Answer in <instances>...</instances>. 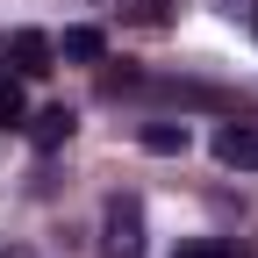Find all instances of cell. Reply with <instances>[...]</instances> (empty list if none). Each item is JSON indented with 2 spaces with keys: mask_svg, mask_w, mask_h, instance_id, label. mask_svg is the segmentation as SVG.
<instances>
[{
  "mask_svg": "<svg viewBox=\"0 0 258 258\" xmlns=\"http://www.w3.org/2000/svg\"><path fill=\"white\" fill-rule=\"evenodd\" d=\"M101 258H144V201L137 194H108L101 208Z\"/></svg>",
  "mask_w": 258,
  "mask_h": 258,
  "instance_id": "obj_1",
  "label": "cell"
},
{
  "mask_svg": "<svg viewBox=\"0 0 258 258\" xmlns=\"http://www.w3.org/2000/svg\"><path fill=\"white\" fill-rule=\"evenodd\" d=\"M8 64H15V79H50L57 43L43 36V29H15V36H8Z\"/></svg>",
  "mask_w": 258,
  "mask_h": 258,
  "instance_id": "obj_2",
  "label": "cell"
},
{
  "mask_svg": "<svg viewBox=\"0 0 258 258\" xmlns=\"http://www.w3.org/2000/svg\"><path fill=\"white\" fill-rule=\"evenodd\" d=\"M215 158L230 172H258V122H222L215 129Z\"/></svg>",
  "mask_w": 258,
  "mask_h": 258,
  "instance_id": "obj_3",
  "label": "cell"
},
{
  "mask_svg": "<svg viewBox=\"0 0 258 258\" xmlns=\"http://www.w3.org/2000/svg\"><path fill=\"white\" fill-rule=\"evenodd\" d=\"M72 129H79V115L64 108V101H50V108H43L36 122H29V144H36V151H57L64 137H72Z\"/></svg>",
  "mask_w": 258,
  "mask_h": 258,
  "instance_id": "obj_4",
  "label": "cell"
},
{
  "mask_svg": "<svg viewBox=\"0 0 258 258\" xmlns=\"http://www.w3.org/2000/svg\"><path fill=\"white\" fill-rule=\"evenodd\" d=\"M57 57H72V64H101V57H108V36H101V29H64Z\"/></svg>",
  "mask_w": 258,
  "mask_h": 258,
  "instance_id": "obj_5",
  "label": "cell"
},
{
  "mask_svg": "<svg viewBox=\"0 0 258 258\" xmlns=\"http://www.w3.org/2000/svg\"><path fill=\"white\" fill-rule=\"evenodd\" d=\"M144 151L179 158V151H186V122H151V129H144Z\"/></svg>",
  "mask_w": 258,
  "mask_h": 258,
  "instance_id": "obj_6",
  "label": "cell"
},
{
  "mask_svg": "<svg viewBox=\"0 0 258 258\" xmlns=\"http://www.w3.org/2000/svg\"><path fill=\"white\" fill-rule=\"evenodd\" d=\"M0 129H22V79L0 72Z\"/></svg>",
  "mask_w": 258,
  "mask_h": 258,
  "instance_id": "obj_7",
  "label": "cell"
},
{
  "mask_svg": "<svg viewBox=\"0 0 258 258\" xmlns=\"http://www.w3.org/2000/svg\"><path fill=\"white\" fill-rule=\"evenodd\" d=\"M172 258H237V251L222 244V237H194V244H179Z\"/></svg>",
  "mask_w": 258,
  "mask_h": 258,
  "instance_id": "obj_8",
  "label": "cell"
},
{
  "mask_svg": "<svg viewBox=\"0 0 258 258\" xmlns=\"http://www.w3.org/2000/svg\"><path fill=\"white\" fill-rule=\"evenodd\" d=\"M172 8H179V0H137V22H151V29H165V22H172Z\"/></svg>",
  "mask_w": 258,
  "mask_h": 258,
  "instance_id": "obj_9",
  "label": "cell"
},
{
  "mask_svg": "<svg viewBox=\"0 0 258 258\" xmlns=\"http://www.w3.org/2000/svg\"><path fill=\"white\" fill-rule=\"evenodd\" d=\"M251 29H258V15H251Z\"/></svg>",
  "mask_w": 258,
  "mask_h": 258,
  "instance_id": "obj_10",
  "label": "cell"
}]
</instances>
